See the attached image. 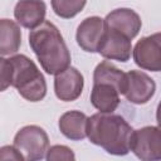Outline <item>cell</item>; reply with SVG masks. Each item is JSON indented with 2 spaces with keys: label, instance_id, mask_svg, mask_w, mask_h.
<instances>
[{
  "label": "cell",
  "instance_id": "obj_1",
  "mask_svg": "<svg viewBox=\"0 0 161 161\" xmlns=\"http://www.w3.org/2000/svg\"><path fill=\"white\" fill-rule=\"evenodd\" d=\"M0 69L1 91L11 86L29 102H39L45 97V78L36 64L25 54H15L10 58L1 57Z\"/></svg>",
  "mask_w": 161,
  "mask_h": 161
},
{
  "label": "cell",
  "instance_id": "obj_2",
  "mask_svg": "<svg viewBox=\"0 0 161 161\" xmlns=\"http://www.w3.org/2000/svg\"><path fill=\"white\" fill-rule=\"evenodd\" d=\"M29 45L43 70L57 75L70 67V53L59 31L49 20L29 33Z\"/></svg>",
  "mask_w": 161,
  "mask_h": 161
},
{
  "label": "cell",
  "instance_id": "obj_3",
  "mask_svg": "<svg viewBox=\"0 0 161 161\" xmlns=\"http://www.w3.org/2000/svg\"><path fill=\"white\" fill-rule=\"evenodd\" d=\"M133 128L119 114L94 113L88 117L87 137L106 152L114 156H125L130 150Z\"/></svg>",
  "mask_w": 161,
  "mask_h": 161
},
{
  "label": "cell",
  "instance_id": "obj_4",
  "mask_svg": "<svg viewBox=\"0 0 161 161\" xmlns=\"http://www.w3.org/2000/svg\"><path fill=\"white\" fill-rule=\"evenodd\" d=\"M14 146L23 153L25 161H40L49 150V137L42 127L29 125L16 132Z\"/></svg>",
  "mask_w": 161,
  "mask_h": 161
},
{
  "label": "cell",
  "instance_id": "obj_5",
  "mask_svg": "<svg viewBox=\"0 0 161 161\" xmlns=\"http://www.w3.org/2000/svg\"><path fill=\"white\" fill-rule=\"evenodd\" d=\"M130 150L141 161H161V128L145 126L133 130Z\"/></svg>",
  "mask_w": 161,
  "mask_h": 161
},
{
  "label": "cell",
  "instance_id": "obj_6",
  "mask_svg": "<svg viewBox=\"0 0 161 161\" xmlns=\"http://www.w3.org/2000/svg\"><path fill=\"white\" fill-rule=\"evenodd\" d=\"M132 57L141 69L161 72V31L141 38L132 49Z\"/></svg>",
  "mask_w": 161,
  "mask_h": 161
},
{
  "label": "cell",
  "instance_id": "obj_7",
  "mask_svg": "<svg viewBox=\"0 0 161 161\" xmlns=\"http://www.w3.org/2000/svg\"><path fill=\"white\" fill-rule=\"evenodd\" d=\"M156 92L155 80L142 70H130L126 73V88L123 96L135 104L147 103Z\"/></svg>",
  "mask_w": 161,
  "mask_h": 161
},
{
  "label": "cell",
  "instance_id": "obj_8",
  "mask_svg": "<svg viewBox=\"0 0 161 161\" xmlns=\"http://www.w3.org/2000/svg\"><path fill=\"white\" fill-rule=\"evenodd\" d=\"M106 31L104 19L99 16H89L80 21L77 28L75 40L78 45L88 53H98L103 35Z\"/></svg>",
  "mask_w": 161,
  "mask_h": 161
},
{
  "label": "cell",
  "instance_id": "obj_9",
  "mask_svg": "<svg viewBox=\"0 0 161 161\" xmlns=\"http://www.w3.org/2000/svg\"><path fill=\"white\" fill-rule=\"evenodd\" d=\"M104 25L107 29L116 30L128 39H133L141 30L142 20L140 15L128 8L114 9L104 18Z\"/></svg>",
  "mask_w": 161,
  "mask_h": 161
},
{
  "label": "cell",
  "instance_id": "obj_10",
  "mask_svg": "<svg viewBox=\"0 0 161 161\" xmlns=\"http://www.w3.org/2000/svg\"><path fill=\"white\" fill-rule=\"evenodd\" d=\"M98 53L108 60H117L125 63L131 58V53H132L131 39H128L126 35L116 30H111L106 28Z\"/></svg>",
  "mask_w": 161,
  "mask_h": 161
},
{
  "label": "cell",
  "instance_id": "obj_11",
  "mask_svg": "<svg viewBox=\"0 0 161 161\" xmlns=\"http://www.w3.org/2000/svg\"><path fill=\"white\" fill-rule=\"evenodd\" d=\"M83 87L84 78L74 67H69L64 72L57 74L54 78L55 96L58 99L64 102H73L78 99L83 92Z\"/></svg>",
  "mask_w": 161,
  "mask_h": 161
},
{
  "label": "cell",
  "instance_id": "obj_12",
  "mask_svg": "<svg viewBox=\"0 0 161 161\" xmlns=\"http://www.w3.org/2000/svg\"><path fill=\"white\" fill-rule=\"evenodd\" d=\"M47 5L38 0H21L15 4L14 18L23 28L34 30L45 21Z\"/></svg>",
  "mask_w": 161,
  "mask_h": 161
},
{
  "label": "cell",
  "instance_id": "obj_13",
  "mask_svg": "<svg viewBox=\"0 0 161 161\" xmlns=\"http://www.w3.org/2000/svg\"><path fill=\"white\" fill-rule=\"evenodd\" d=\"M88 117L80 111H68L59 118L60 132L72 141H80L87 137Z\"/></svg>",
  "mask_w": 161,
  "mask_h": 161
},
{
  "label": "cell",
  "instance_id": "obj_14",
  "mask_svg": "<svg viewBox=\"0 0 161 161\" xmlns=\"http://www.w3.org/2000/svg\"><path fill=\"white\" fill-rule=\"evenodd\" d=\"M91 103L101 113H113L119 104V92L111 84H93L91 91Z\"/></svg>",
  "mask_w": 161,
  "mask_h": 161
},
{
  "label": "cell",
  "instance_id": "obj_15",
  "mask_svg": "<svg viewBox=\"0 0 161 161\" xmlns=\"http://www.w3.org/2000/svg\"><path fill=\"white\" fill-rule=\"evenodd\" d=\"M98 83L111 84L119 92V94H123L126 88V73L109 60H103L97 64L93 72V84Z\"/></svg>",
  "mask_w": 161,
  "mask_h": 161
},
{
  "label": "cell",
  "instance_id": "obj_16",
  "mask_svg": "<svg viewBox=\"0 0 161 161\" xmlns=\"http://www.w3.org/2000/svg\"><path fill=\"white\" fill-rule=\"evenodd\" d=\"M21 44L19 24L10 19L0 20V54L1 57L15 54Z\"/></svg>",
  "mask_w": 161,
  "mask_h": 161
},
{
  "label": "cell",
  "instance_id": "obj_17",
  "mask_svg": "<svg viewBox=\"0 0 161 161\" xmlns=\"http://www.w3.org/2000/svg\"><path fill=\"white\" fill-rule=\"evenodd\" d=\"M50 4L54 13L63 19H70L75 16L87 5V3L83 0H53Z\"/></svg>",
  "mask_w": 161,
  "mask_h": 161
},
{
  "label": "cell",
  "instance_id": "obj_18",
  "mask_svg": "<svg viewBox=\"0 0 161 161\" xmlns=\"http://www.w3.org/2000/svg\"><path fill=\"white\" fill-rule=\"evenodd\" d=\"M45 161H75V155L73 150L65 145H54L49 147Z\"/></svg>",
  "mask_w": 161,
  "mask_h": 161
},
{
  "label": "cell",
  "instance_id": "obj_19",
  "mask_svg": "<svg viewBox=\"0 0 161 161\" xmlns=\"http://www.w3.org/2000/svg\"><path fill=\"white\" fill-rule=\"evenodd\" d=\"M0 161H25V158L15 146L5 145L0 148Z\"/></svg>",
  "mask_w": 161,
  "mask_h": 161
},
{
  "label": "cell",
  "instance_id": "obj_20",
  "mask_svg": "<svg viewBox=\"0 0 161 161\" xmlns=\"http://www.w3.org/2000/svg\"><path fill=\"white\" fill-rule=\"evenodd\" d=\"M156 121H157V126H161V101L157 104V109H156Z\"/></svg>",
  "mask_w": 161,
  "mask_h": 161
},
{
  "label": "cell",
  "instance_id": "obj_21",
  "mask_svg": "<svg viewBox=\"0 0 161 161\" xmlns=\"http://www.w3.org/2000/svg\"><path fill=\"white\" fill-rule=\"evenodd\" d=\"M158 127H160V128H161V126H158Z\"/></svg>",
  "mask_w": 161,
  "mask_h": 161
}]
</instances>
